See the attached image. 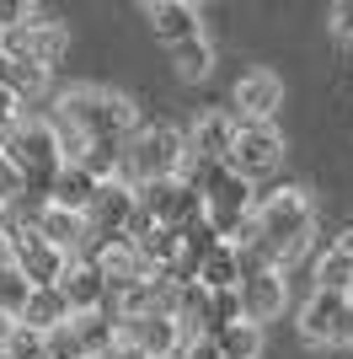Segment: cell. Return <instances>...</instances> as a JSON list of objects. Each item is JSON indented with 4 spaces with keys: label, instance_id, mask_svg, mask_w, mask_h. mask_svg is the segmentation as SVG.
Masks as SVG:
<instances>
[{
    "label": "cell",
    "instance_id": "cell-1",
    "mask_svg": "<svg viewBox=\"0 0 353 359\" xmlns=\"http://www.w3.org/2000/svg\"><path fill=\"white\" fill-rule=\"evenodd\" d=\"M310 236H316V198H310V188H279L263 204H251V252L263 263H273L279 273L310 247Z\"/></svg>",
    "mask_w": 353,
    "mask_h": 359
},
{
    "label": "cell",
    "instance_id": "cell-2",
    "mask_svg": "<svg viewBox=\"0 0 353 359\" xmlns=\"http://www.w3.org/2000/svg\"><path fill=\"white\" fill-rule=\"evenodd\" d=\"M54 123L75 129L81 140L123 145V140H134V129H139V107H134V97H123V91H113V86H70V91H59Z\"/></svg>",
    "mask_w": 353,
    "mask_h": 359
},
{
    "label": "cell",
    "instance_id": "cell-3",
    "mask_svg": "<svg viewBox=\"0 0 353 359\" xmlns=\"http://www.w3.org/2000/svg\"><path fill=\"white\" fill-rule=\"evenodd\" d=\"M0 156L11 161V172L22 177V194H48L54 188V177L64 172V150H59V135L48 118H27L22 113V123H16L11 135L0 140Z\"/></svg>",
    "mask_w": 353,
    "mask_h": 359
},
{
    "label": "cell",
    "instance_id": "cell-4",
    "mask_svg": "<svg viewBox=\"0 0 353 359\" xmlns=\"http://www.w3.org/2000/svg\"><path fill=\"white\" fill-rule=\"evenodd\" d=\"M182 166H188V140H182V129H172V123L134 129V140H123V182H129V188L182 177Z\"/></svg>",
    "mask_w": 353,
    "mask_h": 359
},
{
    "label": "cell",
    "instance_id": "cell-5",
    "mask_svg": "<svg viewBox=\"0 0 353 359\" xmlns=\"http://www.w3.org/2000/svg\"><path fill=\"white\" fill-rule=\"evenodd\" d=\"M70 54V27L48 22L38 6H27V22L11 32H0V60L6 65H27V70H54Z\"/></svg>",
    "mask_w": 353,
    "mask_h": 359
},
{
    "label": "cell",
    "instance_id": "cell-6",
    "mask_svg": "<svg viewBox=\"0 0 353 359\" xmlns=\"http://www.w3.org/2000/svg\"><path fill=\"white\" fill-rule=\"evenodd\" d=\"M284 156H289V145H284V135L273 129V123H241L235 118V140H230L225 166H230L241 182L273 177V172L284 166Z\"/></svg>",
    "mask_w": 353,
    "mask_h": 359
},
{
    "label": "cell",
    "instance_id": "cell-7",
    "mask_svg": "<svg viewBox=\"0 0 353 359\" xmlns=\"http://www.w3.org/2000/svg\"><path fill=\"white\" fill-rule=\"evenodd\" d=\"M6 263H11V269L22 273L32 290H54L70 257L59 252V247H48V241L38 236L27 220H16V225H11V236H6Z\"/></svg>",
    "mask_w": 353,
    "mask_h": 359
},
{
    "label": "cell",
    "instance_id": "cell-8",
    "mask_svg": "<svg viewBox=\"0 0 353 359\" xmlns=\"http://www.w3.org/2000/svg\"><path fill=\"white\" fill-rule=\"evenodd\" d=\"M300 338L310 348H338L353 344V295H326V290H310V300L300 306Z\"/></svg>",
    "mask_w": 353,
    "mask_h": 359
},
{
    "label": "cell",
    "instance_id": "cell-9",
    "mask_svg": "<svg viewBox=\"0 0 353 359\" xmlns=\"http://www.w3.org/2000/svg\"><path fill=\"white\" fill-rule=\"evenodd\" d=\"M235 300H241V322L263 327V322L284 316V306H289V279H284L273 263H247L241 285H235Z\"/></svg>",
    "mask_w": 353,
    "mask_h": 359
},
{
    "label": "cell",
    "instance_id": "cell-10",
    "mask_svg": "<svg viewBox=\"0 0 353 359\" xmlns=\"http://www.w3.org/2000/svg\"><path fill=\"white\" fill-rule=\"evenodd\" d=\"M129 225H134V188L123 177L102 182L97 198H91V210H86V241H91V247L123 241V236H129Z\"/></svg>",
    "mask_w": 353,
    "mask_h": 359
},
{
    "label": "cell",
    "instance_id": "cell-11",
    "mask_svg": "<svg viewBox=\"0 0 353 359\" xmlns=\"http://www.w3.org/2000/svg\"><path fill=\"white\" fill-rule=\"evenodd\" d=\"M230 102H235V118H241V123H268L284 107V75L279 70H247V75H235Z\"/></svg>",
    "mask_w": 353,
    "mask_h": 359
},
{
    "label": "cell",
    "instance_id": "cell-12",
    "mask_svg": "<svg viewBox=\"0 0 353 359\" xmlns=\"http://www.w3.org/2000/svg\"><path fill=\"white\" fill-rule=\"evenodd\" d=\"M182 140H188V166H225L230 140H235V113L209 107V113H198V118H193V129H188Z\"/></svg>",
    "mask_w": 353,
    "mask_h": 359
},
{
    "label": "cell",
    "instance_id": "cell-13",
    "mask_svg": "<svg viewBox=\"0 0 353 359\" xmlns=\"http://www.w3.org/2000/svg\"><path fill=\"white\" fill-rule=\"evenodd\" d=\"M54 290H59V300H64V311H70V316L107 311V285H102V273L91 269V257H70Z\"/></svg>",
    "mask_w": 353,
    "mask_h": 359
},
{
    "label": "cell",
    "instance_id": "cell-14",
    "mask_svg": "<svg viewBox=\"0 0 353 359\" xmlns=\"http://www.w3.org/2000/svg\"><path fill=\"white\" fill-rule=\"evenodd\" d=\"M145 22H150V32H155L166 48L188 43V38H204V11L188 6V0H150Z\"/></svg>",
    "mask_w": 353,
    "mask_h": 359
},
{
    "label": "cell",
    "instance_id": "cell-15",
    "mask_svg": "<svg viewBox=\"0 0 353 359\" xmlns=\"http://www.w3.org/2000/svg\"><path fill=\"white\" fill-rule=\"evenodd\" d=\"M91 269L102 273V285H107V300L113 295H123V290L129 285H139V279H145V257L134 252V241L123 236V241H107V247H97V252H91Z\"/></svg>",
    "mask_w": 353,
    "mask_h": 359
},
{
    "label": "cell",
    "instance_id": "cell-16",
    "mask_svg": "<svg viewBox=\"0 0 353 359\" xmlns=\"http://www.w3.org/2000/svg\"><path fill=\"white\" fill-rule=\"evenodd\" d=\"M97 188H102V182L70 161V166L54 177V188H48V204H54V210H64V215H81V220H86V210H91V198H97Z\"/></svg>",
    "mask_w": 353,
    "mask_h": 359
},
{
    "label": "cell",
    "instance_id": "cell-17",
    "mask_svg": "<svg viewBox=\"0 0 353 359\" xmlns=\"http://www.w3.org/2000/svg\"><path fill=\"white\" fill-rule=\"evenodd\" d=\"M241 273H247V257L235 252L230 241H220V247H214V252L193 269V285L214 295V290H235V285H241Z\"/></svg>",
    "mask_w": 353,
    "mask_h": 359
},
{
    "label": "cell",
    "instance_id": "cell-18",
    "mask_svg": "<svg viewBox=\"0 0 353 359\" xmlns=\"http://www.w3.org/2000/svg\"><path fill=\"white\" fill-rule=\"evenodd\" d=\"M27 225H32V231H38V236L48 241V247H59L64 257L86 247V220H81V215L54 210V204H43V210H38V220H27Z\"/></svg>",
    "mask_w": 353,
    "mask_h": 359
},
{
    "label": "cell",
    "instance_id": "cell-19",
    "mask_svg": "<svg viewBox=\"0 0 353 359\" xmlns=\"http://www.w3.org/2000/svg\"><path fill=\"white\" fill-rule=\"evenodd\" d=\"M70 332H75V344H81V354H86V359H102L107 348L118 344V316H113V311L70 316Z\"/></svg>",
    "mask_w": 353,
    "mask_h": 359
},
{
    "label": "cell",
    "instance_id": "cell-20",
    "mask_svg": "<svg viewBox=\"0 0 353 359\" xmlns=\"http://www.w3.org/2000/svg\"><path fill=\"white\" fill-rule=\"evenodd\" d=\"M16 322H22V327H32V332H48V327H59V322H70V311H64L59 290H32Z\"/></svg>",
    "mask_w": 353,
    "mask_h": 359
},
{
    "label": "cell",
    "instance_id": "cell-21",
    "mask_svg": "<svg viewBox=\"0 0 353 359\" xmlns=\"http://www.w3.org/2000/svg\"><path fill=\"white\" fill-rule=\"evenodd\" d=\"M316 290H326V295H353V257L338 252V247H326V252L316 257Z\"/></svg>",
    "mask_w": 353,
    "mask_h": 359
},
{
    "label": "cell",
    "instance_id": "cell-22",
    "mask_svg": "<svg viewBox=\"0 0 353 359\" xmlns=\"http://www.w3.org/2000/svg\"><path fill=\"white\" fill-rule=\"evenodd\" d=\"M214 348H220V359H257V354H263V327L230 322V327L214 332Z\"/></svg>",
    "mask_w": 353,
    "mask_h": 359
},
{
    "label": "cell",
    "instance_id": "cell-23",
    "mask_svg": "<svg viewBox=\"0 0 353 359\" xmlns=\"http://www.w3.org/2000/svg\"><path fill=\"white\" fill-rule=\"evenodd\" d=\"M172 70H176V81H204V75L214 70V48H209V38L176 43L172 48Z\"/></svg>",
    "mask_w": 353,
    "mask_h": 359
},
{
    "label": "cell",
    "instance_id": "cell-24",
    "mask_svg": "<svg viewBox=\"0 0 353 359\" xmlns=\"http://www.w3.org/2000/svg\"><path fill=\"white\" fill-rule=\"evenodd\" d=\"M27 295H32V285L11 269V263H0V316H6V322H16V316H22V306H27Z\"/></svg>",
    "mask_w": 353,
    "mask_h": 359
},
{
    "label": "cell",
    "instance_id": "cell-25",
    "mask_svg": "<svg viewBox=\"0 0 353 359\" xmlns=\"http://www.w3.org/2000/svg\"><path fill=\"white\" fill-rule=\"evenodd\" d=\"M0 359H43V332H32V327H22V322H16L11 338L0 344Z\"/></svg>",
    "mask_w": 353,
    "mask_h": 359
},
{
    "label": "cell",
    "instance_id": "cell-26",
    "mask_svg": "<svg viewBox=\"0 0 353 359\" xmlns=\"http://www.w3.org/2000/svg\"><path fill=\"white\" fill-rule=\"evenodd\" d=\"M230 322H241V300H235V290H214L209 295V338L220 327H230Z\"/></svg>",
    "mask_w": 353,
    "mask_h": 359
},
{
    "label": "cell",
    "instance_id": "cell-27",
    "mask_svg": "<svg viewBox=\"0 0 353 359\" xmlns=\"http://www.w3.org/2000/svg\"><path fill=\"white\" fill-rule=\"evenodd\" d=\"M43 359H86L81 344H75V332H70V322H59V327L43 332Z\"/></svg>",
    "mask_w": 353,
    "mask_h": 359
},
{
    "label": "cell",
    "instance_id": "cell-28",
    "mask_svg": "<svg viewBox=\"0 0 353 359\" xmlns=\"http://www.w3.org/2000/svg\"><path fill=\"white\" fill-rule=\"evenodd\" d=\"M22 113H27V102H22L11 86H0V140H6L16 123H22Z\"/></svg>",
    "mask_w": 353,
    "mask_h": 359
},
{
    "label": "cell",
    "instance_id": "cell-29",
    "mask_svg": "<svg viewBox=\"0 0 353 359\" xmlns=\"http://www.w3.org/2000/svg\"><path fill=\"white\" fill-rule=\"evenodd\" d=\"M326 27H332V38L353 43V0H338V6L326 11Z\"/></svg>",
    "mask_w": 353,
    "mask_h": 359
},
{
    "label": "cell",
    "instance_id": "cell-30",
    "mask_svg": "<svg viewBox=\"0 0 353 359\" xmlns=\"http://www.w3.org/2000/svg\"><path fill=\"white\" fill-rule=\"evenodd\" d=\"M16 194H22V177H16V172H11V161L0 156V204H11Z\"/></svg>",
    "mask_w": 353,
    "mask_h": 359
},
{
    "label": "cell",
    "instance_id": "cell-31",
    "mask_svg": "<svg viewBox=\"0 0 353 359\" xmlns=\"http://www.w3.org/2000/svg\"><path fill=\"white\" fill-rule=\"evenodd\" d=\"M102 359H145V354H139V344H129V338H123V332H118V344L107 348Z\"/></svg>",
    "mask_w": 353,
    "mask_h": 359
},
{
    "label": "cell",
    "instance_id": "cell-32",
    "mask_svg": "<svg viewBox=\"0 0 353 359\" xmlns=\"http://www.w3.org/2000/svg\"><path fill=\"white\" fill-rule=\"evenodd\" d=\"M11 225H16V210H11V204H0V247H6V236H11Z\"/></svg>",
    "mask_w": 353,
    "mask_h": 359
},
{
    "label": "cell",
    "instance_id": "cell-33",
    "mask_svg": "<svg viewBox=\"0 0 353 359\" xmlns=\"http://www.w3.org/2000/svg\"><path fill=\"white\" fill-rule=\"evenodd\" d=\"M338 252H348V257H353V225H348V231L338 236Z\"/></svg>",
    "mask_w": 353,
    "mask_h": 359
},
{
    "label": "cell",
    "instance_id": "cell-34",
    "mask_svg": "<svg viewBox=\"0 0 353 359\" xmlns=\"http://www.w3.org/2000/svg\"><path fill=\"white\" fill-rule=\"evenodd\" d=\"M11 327H16V322H6V316H0V344H6V338H11Z\"/></svg>",
    "mask_w": 353,
    "mask_h": 359
}]
</instances>
